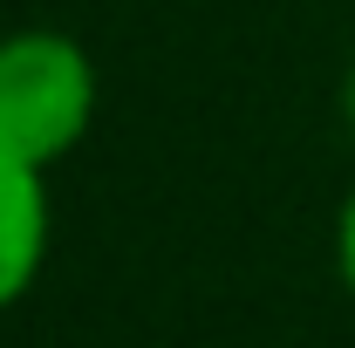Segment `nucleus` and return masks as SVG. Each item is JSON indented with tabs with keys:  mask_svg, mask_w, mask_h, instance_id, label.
Returning a JSON list of instances; mask_svg holds the SVG:
<instances>
[{
	"mask_svg": "<svg viewBox=\"0 0 355 348\" xmlns=\"http://www.w3.org/2000/svg\"><path fill=\"white\" fill-rule=\"evenodd\" d=\"M335 273H342V287H349V301H355V184H349V198H342V218H335Z\"/></svg>",
	"mask_w": 355,
	"mask_h": 348,
	"instance_id": "nucleus-3",
	"label": "nucleus"
},
{
	"mask_svg": "<svg viewBox=\"0 0 355 348\" xmlns=\"http://www.w3.org/2000/svg\"><path fill=\"white\" fill-rule=\"evenodd\" d=\"M96 123V62L62 28L0 35V150L55 171Z\"/></svg>",
	"mask_w": 355,
	"mask_h": 348,
	"instance_id": "nucleus-1",
	"label": "nucleus"
},
{
	"mask_svg": "<svg viewBox=\"0 0 355 348\" xmlns=\"http://www.w3.org/2000/svg\"><path fill=\"white\" fill-rule=\"evenodd\" d=\"M342 123H349V137H355V62L342 69Z\"/></svg>",
	"mask_w": 355,
	"mask_h": 348,
	"instance_id": "nucleus-4",
	"label": "nucleus"
},
{
	"mask_svg": "<svg viewBox=\"0 0 355 348\" xmlns=\"http://www.w3.org/2000/svg\"><path fill=\"white\" fill-rule=\"evenodd\" d=\"M55 205H48V171L21 164L0 150V314L28 301V287L42 280L48 232H55Z\"/></svg>",
	"mask_w": 355,
	"mask_h": 348,
	"instance_id": "nucleus-2",
	"label": "nucleus"
}]
</instances>
